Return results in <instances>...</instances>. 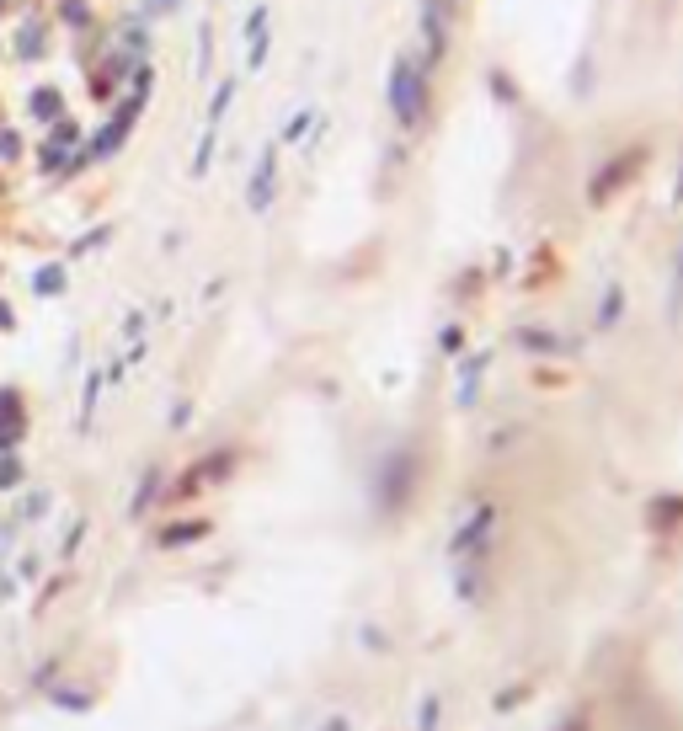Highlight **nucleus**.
I'll use <instances>...</instances> for the list:
<instances>
[{
	"instance_id": "obj_1",
	"label": "nucleus",
	"mask_w": 683,
	"mask_h": 731,
	"mask_svg": "<svg viewBox=\"0 0 683 731\" xmlns=\"http://www.w3.org/2000/svg\"><path fill=\"white\" fill-rule=\"evenodd\" d=\"M385 107H390V118H395L401 134L422 128V118L433 107V69H427L422 53H401L390 64V75H385Z\"/></svg>"
},
{
	"instance_id": "obj_2",
	"label": "nucleus",
	"mask_w": 683,
	"mask_h": 731,
	"mask_svg": "<svg viewBox=\"0 0 683 731\" xmlns=\"http://www.w3.org/2000/svg\"><path fill=\"white\" fill-rule=\"evenodd\" d=\"M492 534H497V502L492 497H476L470 502V513H465V524L454 529V540H449V556L454 561H486V550H492Z\"/></svg>"
},
{
	"instance_id": "obj_3",
	"label": "nucleus",
	"mask_w": 683,
	"mask_h": 731,
	"mask_svg": "<svg viewBox=\"0 0 683 731\" xmlns=\"http://www.w3.org/2000/svg\"><path fill=\"white\" fill-rule=\"evenodd\" d=\"M646 160H652V155H646V144L620 150L604 171H593V182H588V203H593V208H604V203H609V198H614V192H620L636 171H646Z\"/></svg>"
},
{
	"instance_id": "obj_4",
	"label": "nucleus",
	"mask_w": 683,
	"mask_h": 731,
	"mask_svg": "<svg viewBox=\"0 0 683 731\" xmlns=\"http://www.w3.org/2000/svg\"><path fill=\"white\" fill-rule=\"evenodd\" d=\"M411 486H417V454H411V449H395V454L385 459V470H379V508H385V513H401L406 497H411Z\"/></svg>"
},
{
	"instance_id": "obj_5",
	"label": "nucleus",
	"mask_w": 683,
	"mask_h": 731,
	"mask_svg": "<svg viewBox=\"0 0 683 731\" xmlns=\"http://www.w3.org/2000/svg\"><path fill=\"white\" fill-rule=\"evenodd\" d=\"M422 59L427 69L449 59V0H422Z\"/></svg>"
},
{
	"instance_id": "obj_6",
	"label": "nucleus",
	"mask_w": 683,
	"mask_h": 731,
	"mask_svg": "<svg viewBox=\"0 0 683 731\" xmlns=\"http://www.w3.org/2000/svg\"><path fill=\"white\" fill-rule=\"evenodd\" d=\"M272 203H278V150H262L251 166V182H246V208L267 214Z\"/></svg>"
},
{
	"instance_id": "obj_7",
	"label": "nucleus",
	"mask_w": 683,
	"mask_h": 731,
	"mask_svg": "<svg viewBox=\"0 0 683 731\" xmlns=\"http://www.w3.org/2000/svg\"><path fill=\"white\" fill-rule=\"evenodd\" d=\"M486 363H492V353H470V358H459V379H454V406H459V411H476V401H481V379H486Z\"/></svg>"
},
{
	"instance_id": "obj_8",
	"label": "nucleus",
	"mask_w": 683,
	"mask_h": 731,
	"mask_svg": "<svg viewBox=\"0 0 683 731\" xmlns=\"http://www.w3.org/2000/svg\"><path fill=\"white\" fill-rule=\"evenodd\" d=\"M267 48H272V11L256 5L246 16V69H262L267 64Z\"/></svg>"
},
{
	"instance_id": "obj_9",
	"label": "nucleus",
	"mask_w": 683,
	"mask_h": 731,
	"mask_svg": "<svg viewBox=\"0 0 683 731\" xmlns=\"http://www.w3.org/2000/svg\"><path fill=\"white\" fill-rule=\"evenodd\" d=\"M513 347H524V353H534V358H561V353H572V342H561V337L545 331V326H518V331H513Z\"/></svg>"
},
{
	"instance_id": "obj_10",
	"label": "nucleus",
	"mask_w": 683,
	"mask_h": 731,
	"mask_svg": "<svg viewBox=\"0 0 683 731\" xmlns=\"http://www.w3.org/2000/svg\"><path fill=\"white\" fill-rule=\"evenodd\" d=\"M27 433V417H21V395L16 390H0V454H11Z\"/></svg>"
},
{
	"instance_id": "obj_11",
	"label": "nucleus",
	"mask_w": 683,
	"mask_h": 731,
	"mask_svg": "<svg viewBox=\"0 0 683 731\" xmlns=\"http://www.w3.org/2000/svg\"><path fill=\"white\" fill-rule=\"evenodd\" d=\"M230 470H235V449H224V454H208L198 470H187V475H182V497H192V491H198V486H208V481H224Z\"/></svg>"
},
{
	"instance_id": "obj_12",
	"label": "nucleus",
	"mask_w": 683,
	"mask_h": 731,
	"mask_svg": "<svg viewBox=\"0 0 683 731\" xmlns=\"http://www.w3.org/2000/svg\"><path fill=\"white\" fill-rule=\"evenodd\" d=\"M625 321V288L620 283H609L604 288V299H598V310H593V331H614Z\"/></svg>"
},
{
	"instance_id": "obj_13",
	"label": "nucleus",
	"mask_w": 683,
	"mask_h": 731,
	"mask_svg": "<svg viewBox=\"0 0 683 731\" xmlns=\"http://www.w3.org/2000/svg\"><path fill=\"white\" fill-rule=\"evenodd\" d=\"M208 534V524L203 518H187V524H171V529H160V550H182V545H198Z\"/></svg>"
},
{
	"instance_id": "obj_14",
	"label": "nucleus",
	"mask_w": 683,
	"mask_h": 731,
	"mask_svg": "<svg viewBox=\"0 0 683 731\" xmlns=\"http://www.w3.org/2000/svg\"><path fill=\"white\" fill-rule=\"evenodd\" d=\"M27 107H32V118H43V123H59V118H64V96H59L53 85H37V91L27 96Z\"/></svg>"
},
{
	"instance_id": "obj_15",
	"label": "nucleus",
	"mask_w": 683,
	"mask_h": 731,
	"mask_svg": "<svg viewBox=\"0 0 683 731\" xmlns=\"http://www.w3.org/2000/svg\"><path fill=\"white\" fill-rule=\"evenodd\" d=\"M230 102H235V75L214 85V96H208V112H203V128H214V134H219V123H224V112H230Z\"/></svg>"
},
{
	"instance_id": "obj_16",
	"label": "nucleus",
	"mask_w": 683,
	"mask_h": 731,
	"mask_svg": "<svg viewBox=\"0 0 683 731\" xmlns=\"http://www.w3.org/2000/svg\"><path fill=\"white\" fill-rule=\"evenodd\" d=\"M321 112L315 107H299V112H289V123H283V144H299L305 134H310V123H315Z\"/></svg>"
},
{
	"instance_id": "obj_17",
	"label": "nucleus",
	"mask_w": 683,
	"mask_h": 731,
	"mask_svg": "<svg viewBox=\"0 0 683 731\" xmlns=\"http://www.w3.org/2000/svg\"><path fill=\"white\" fill-rule=\"evenodd\" d=\"M96 395H102V369H91V374H85V395H80V427H91V422H96Z\"/></svg>"
},
{
	"instance_id": "obj_18",
	"label": "nucleus",
	"mask_w": 683,
	"mask_h": 731,
	"mask_svg": "<svg viewBox=\"0 0 683 731\" xmlns=\"http://www.w3.org/2000/svg\"><path fill=\"white\" fill-rule=\"evenodd\" d=\"M417 731H443V700L438 694H427L417 705Z\"/></svg>"
},
{
	"instance_id": "obj_19",
	"label": "nucleus",
	"mask_w": 683,
	"mask_h": 731,
	"mask_svg": "<svg viewBox=\"0 0 683 731\" xmlns=\"http://www.w3.org/2000/svg\"><path fill=\"white\" fill-rule=\"evenodd\" d=\"M32 288H37L43 299H48V294H59V288H64V262H48V267H37Z\"/></svg>"
},
{
	"instance_id": "obj_20",
	"label": "nucleus",
	"mask_w": 683,
	"mask_h": 731,
	"mask_svg": "<svg viewBox=\"0 0 683 731\" xmlns=\"http://www.w3.org/2000/svg\"><path fill=\"white\" fill-rule=\"evenodd\" d=\"M155 497H160V470H150V475L139 481V491H134V502H128V513L139 518V513H144V508H150Z\"/></svg>"
},
{
	"instance_id": "obj_21",
	"label": "nucleus",
	"mask_w": 683,
	"mask_h": 731,
	"mask_svg": "<svg viewBox=\"0 0 683 731\" xmlns=\"http://www.w3.org/2000/svg\"><path fill=\"white\" fill-rule=\"evenodd\" d=\"M683 315V251L673 256V278H668V321Z\"/></svg>"
},
{
	"instance_id": "obj_22",
	"label": "nucleus",
	"mask_w": 683,
	"mask_h": 731,
	"mask_svg": "<svg viewBox=\"0 0 683 731\" xmlns=\"http://www.w3.org/2000/svg\"><path fill=\"white\" fill-rule=\"evenodd\" d=\"M123 53H128V59H144V53H150V32H144L139 21L123 27Z\"/></svg>"
},
{
	"instance_id": "obj_23",
	"label": "nucleus",
	"mask_w": 683,
	"mask_h": 731,
	"mask_svg": "<svg viewBox=\"0 0 683 731\" xmlns=\"http://www.w3.org/2000/svg\"><path fill=\"white\" fill-rule=\"evenodd\" d=\"M668 518H683V497H657L652 502V524L668 529Z\"/></svg>"
},
{
	"instance_id": "obj_24",
	"label": "nucleus",
	"mask_w": 683,
	"mask_h": 731,
	"mask_svg": "<svg viewBox=\"0 0 683 731\" xmlns=\"http://www.w3.org/2000/svg\"><path fill=\"white\" fill-rule=\"evenodd\" d=\"M438 347H443L449 358H454V353H465V326H459V321H449V326L438 331Z\"/></svg>"
},
{
	"instance_id": "obj_25",
	"label": "nucleus",
	"mask_w": 683,
	"mask_h": 731,
	"mask_svg": "<svg viewBox=\"0 0 683 731\" xmlns=\"http://www.w3.org/2000/svg\"><path fill=\"white\" fill-rule=\"evenodd\" d=\"M16 53H21V59H37V53H43V32H37V27H21Z\"/></svg>"
},
{
	"instance_id": "obj_26",
	"label": "nucleus",
	"mask_w": 683,
	"mask_h": 731,
	"mask_svg": "<svg viewBox=\"0 0 683 731\" xmlns=\"http://www.w3.org/2000/svg\"><path fill=\"white\" fill-rule=\"evenodd\" d=\"M16 481H21V459L0 454V486H16Z\"/></svg>"
},
{
	"instance_id": "obj_27",
	"label": "nucleus",
	"mask_w": 683,
	"mask_h": 731,
	"mask_svg": "<svg viewBox=\"0 0 683 731\" xmlns=\"http://www.w3.org/2000/svg\"><path fill=\"white\" fill-rule=\"evenodd\" d=\"M53 700H59V705H64V711H85V705H91V700H85V694H80V689H59V694H53Z\"/></svg>"
},
{
	"instance_id": "obj_28",
	"label": "nucleus",
	"mask_w": 683,
	"mask_h": 731,
	"mask_svg": "<svg viewBox=\"0 0 683 731\" xmlns=\"http://www.w3.org/2000/svg\"><path fill=\"white\" fill-rule=\"evenodd\" d=\"M21 155V139L16 134H0V160H16Z\"/></svg>"
},
{
	"instance_id": "obj_29",
	"label": "nucleus",
	"mask_w": 683,
	"mask_h": 731,
	"mask_svg": "<svg viewBox=\"0 0 683 731\" xmlns=\"http://www.w3.org/2000/svg\"><path fill=\"white\" fill-rule=\"evenodd\" d=\"M588 727H593V721H588V711H572V716H566V727H561V731H588Z\"/></svg>"
},
{
	"instance_id": "obj_30",
	"label": "nucleus",
	"mask_w": 683,
	"mask_h": 731,
	"mask_svg": "<svg viewBox=\"0 0 683 731\" xmlns=\"http://www.w3.org/2000/svg\"><path fill=\"white\" fill-rule=\"evenodd\" d=\"M176 5H182V0H144L150 16H166V11H176Z\"/></svg>"
},
{
	"instance_id": "obj_31",
	"label": "nucleus",
	"mask_w": 683,
	"mask_h": 731,
	"mask_svg": "<svg viewBox=\"0 0 683 731\" xmlns=\"http://www.w3.org/2000/svg\"><path fill=\"white\" fill-rule=\"evenodd\" d=\"M64 16H69V21H85V0H64Z\"/></svg>"
},
{
	"instance_id": "obj_32",
	"label": "nucleus",
	"mask_w": 683,
	"mask_h": 731,
	"mask_svg": "<svg viewBox=\"0 0 683 731\" xmlns=\"http://www.w3.org/2000/svg\"><path fill=\"white\" fill-rule=\"evenodd\" d=\"M321 731H353V721H347V716H326V721H321Z\"/></svg>"
},
{
	"instance_id": "obj_33",
	"label": "nucleus",
	"mask_w": 683,
	"mask_h": 731,
	"mask_svg": "<svg viewBox=\"0 0 683 731\" xmlns=\"http://www.w3.org/2000/svg\"><path fill=\"white\" fill-rule=\"evenodd\" d=\"M673 208H683V166H679V176H673Z\"/></svg>"
},
{
	"instance_id": "obj_34",
	"label": "nucleus",
	"mask_w": 683,
	"mask_h": 731,
	"mask_svg": "<svg viewBox=\"0 0 683 731\" xmlns=\"http://www.w3.org/2000/svg\"><path fill=\"white\" fill-rule=\"evenodd\" d=\"M0 326H11V310H5V305H0Z\"/></svg>"
},
{
	"instance_id": "obj_35",
	"label": "nucleus",
	"mask_w": 683,
	"mask_h": 731,
	"mask_svg": "<svg viewBox=\"0 0 683 731\" xmlns=\"http://www.w3.org/2000/svg\"><path fill=\"white\" fill-rule=\"evenodd\" d=\"M0 550H5V534H0Z\"/></svg>"
},
{
	"instance_id": "obj_36",
	"label": "nucleus",
	"mask_w": 683,
	"mask_h": 731,
	"mask_svg": "<svg viewBox=\"0 0 683 731\" xmlns=\"http://www.w3.org/2000/svg\"><path fill=\"white\" fill-rule=\"evenodd\" d=\"M0 5H5V0H0Z\"/></svg>"
}]
</instances>
